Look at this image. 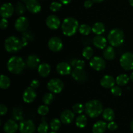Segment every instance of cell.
<instances>
[{
    "label": "cell",
    "instance_id": "6da1fadb",
    "mask_svg": "<svg viewBox=\"0 0 133 133\" xmlns=\"http://www.w3.org/2000/svg\"><path fill=\"white\" fill-rule=\"evenodd\" d=\"M87 116L91 118H97L103 112V105L99 100L94 99L88 101L84 106Z\"/></svg>",
    "mask_w": 133,
    "mask_h": 133
},
{
    "label": "cell",
    "instance_id": "7a4b0ae2",
    "mask_svg": "<svg viewBox=\"0 0 133 133\" xmlns=\"http://www.w3.org/2000/svg\"><path fill=\"white\" fill-rule=\"evenodd\" d=\"M25 63L23 58L17 56H13L9 58L7 62V69L10 73L14 74H22L25 70Z\"/></svg>",
    "mask_w": 133,
    "mask_h": 133
},
{
    "label": "cell",
    "instance_id": "3957f363",
    "mask_svg": "<svg viewBox=\"0 0 133 133\" xmlns=\"http://www.w3.org/2000/svg\"><path fill=\"white\" fill-rule=\"evenodd\" d=\"M62 32L67 36H71L75 35L79 28V22L74 18H66L62 23Z\"/></svg>",
    "mask_w": 133,
    "mask_h": 133
},
{
    "label": "cell",
    "instance_id": "277c9868",
    "mask_svg": "<svg viewBox=\"0 0 133 133\" xmlns=\"http://www.w3.org/2000/svg\"><path fill=\"white\" fill-rule=\"evenodd\" d=\"M4 47L7 52L14 53L21 50L23 46L22 40L15 36H10L5 40Z\"/></svg>",
    "mask_w": 133,
    "mask_h": 133
},
{
    "label": "cell",
    "instance_id": "5b68a950",
    "mask_svg": "<svg viewBox=\"0 0 133 133\" xmlns=\"http://www.w3.org/2000/svg\"><path fill=\"white\" fill-rule=\"evenodd\" d=\"M107 40L112 46H119L123 42V40H124L123 31L120 29H113L108 35Z\"/></svg>",
    "mask_w": 133,
    "mask_h": 133
},
{
    "label": "cell",
    "instance_id": "8992f818",
    "mask_svg": "<svg viewBox=\"0 0 133 133\" xmlns=\"http://www.w3.org/2000/svg\"><path fill=\"white\" fill-rule=\"evenodd\" d=\"M119 63L122 68L125 70H131L133 69V53L126 52L120 57Z\"/></svg>",
    "mask_w": 133,
    "mask_h": 133
},
{
    "label": "cell",
    "instance_id": "52a82bcc",
    "mask_svg": "<svg viewBox=\"0 0 133 133\" xmlns=\"http://www.w3.org/2000/svg\"><path fill=\"white\" fill-rule=\"evenodd\" d=\"M64 87V84L62 81L58 78L51 79L48 82V86H47L48 90L53 94L61 93L63 90Z\"/></svg>",
    "mask_w": 133,
    "mask_h": 133
},
{
    "label": "cell",
    "instance_id": "ba28073f",
    "mask_svg": "<svg viewBox=\"0 0 133 133\" xmlns=\"http://www.w3.org/2000/svg\"><path fill=\"white\" fill-rule=\"evenodd\" d=\"M19 131L20 133H35L36 127L32 121L27 119L22 121L19 123Z\"/></svg>",
    "mask_w": 133,
    "mask_h": 133
},
{
    "label": "cell",
    "instance_id": "9c48e42d",
    "mask_svg": "<svg viewBox=\"0 0 133 133\" xmlns=\"http://www.w3.org/2000/svg\"><path fill=\"white\" fill-rule=\"evenodd\" d=\"M48 48L53 52H59L63 48V44L60 38L53 36L48 41Z\"/></svg>",
    "mask_w": 133,
    "mask_h": 133
},
{
    "label": "cell",
    "instance_id": "30bf717a",
    "mask_svg": "<svg viewBox=\"0 0 133 133\" xmlns=\"http://www.w3.org/2000/svg\"><path fill=\"white\" fill-rule=\"evenodd\" d=\"M90 66L96 71H100L104 70L106 66V62L100 57H94L90 61Z\"/></svg>",
    "mask_w": 133,
    "mask_h": 133
},
{
    "label": "cell",
    "instance_id": "8fae6325",
    "mask_svg": "<svg viewBox=\"0 0 133 133\" xmlns=\"http://www.w3.org/2000/svg\"><path fill=\"white\" fill-rule=\"evenodd\" d=\"M45 23L49 29L51 30L57 29L61 25V20L57 16L51 14L47 17Z\"/></svg>",
    "mask_w": 133,
    "mask_h": 133
},
{
    "label": "cell",
    "instance_id": "7c38bea8",
    "mask_svg": "<svg viewBox=\"0 0 133 133\" xmlns=\"http://www.w3.org/2000/svg\"><path fill=\"white\" fill-rule=\"evenodd\" d=\"M29 21L25 17L20 16L16 20L14 23V27L18 32H25L29 27Z\"/></svg>",
    "mask_w": 133,
    "mask_h": 133
},
{
    "label": "cell",
    "instance_id": "4fadbf2b",
    "mask_svg": "<svg viewBox=\"0 0 133 133\" xmlns=\"http://www.w3.org/2000/svg\"><path fill=\"white\" fill-rule=\"evenodd\" d=\"M15 11L14 7L10 3H6L1 5L0 9V14L3 18H8L11 16Z\"/></svg>",
    "mask_w": 133,
    "mask_h": 133
},
{
    "label": "cell",
    "instance_id": "5bb4252c",
    "mask_svg": "<svg viewBox=\"0 0 133 133\" xmlns=\"http://www.w3.org/2000/svg\"><path fill=\"white\" fill-rule=\"evenodd\" d=\"M36 96H37V95H36L35 89L31 87H28L25 90L24 92H23V100L25 103H31L35 101Z\"/></svg>",
    "mask_w": 133,
    "mask_h": 133
},
{
    "label": "cell",
    "instance_id": "9a60e30c",
    "mask_svg": "<svg viewBox=\"0 0 133 133\" xmlns=\"http://www.w3.org/2000/svg\"><path fill=\"white\" fill-rule=\"evenodd\" d=\"M73 78L79 83H84L87 81V74L84 69L74 68L71 71Z\"/></svg>",
    "mask_w": 133,
    "mask_h": 133
},
{
    "label": "cell",
    "instance_id": "2e32d148",
    "mask_svg": "<svg viewBox=\"0 0 133 133\" xmlns=\"http://www.w3.org/2000/svg\"><path fill=\"white\" fill-rule=\"evenodd\" d=\"M25 6L28 11L32 14L38 13L41 10V5L38 0H26Z\"/></svg>",
    "mask_w": 133,
    "mask_h": 133
},
{
    "label": "cell",
    "instance_id": "e0dca14e",
    "mask_svg": "<svg viewBox=\"0 0 133 133\" xmlns=\"http://www.w3.org/2000/svg\"><path fill=\"white\" fill-rule=\"evenodd\" d=\"M57 73L61 75H66L71 74V64L66 62H62L58 63L56 67Z\"/></svg>",
    "mask_w": 133,
    "mask_h": 133
},
{
    "label": "cell",
    "instance_id": "ac0fdd59",
    "mask_svg": "<svg viewBox=\"0 0 133 133\" xmlns=\"http://www.w3.org/2000/svg\"><path fill=\"white\" fill-rule=\"evenodd\" d=\"M74 117V112L70 110H65L61 113V121L64 124H70L73 122Z\"/></svg>",
    "mask_w": 133,
    "mask_h": 133
},
{
    "label": "cell",
    "instance_id": "d6986e66",
    "mask_svg": "<svg viewBox=\"0 0 133 133\" xmlns=\"http://www.w3.org/2000/svg\"><path fill=\"white\" fill-rule=\"evenodd\" d=\"M40 64V58L36 55H31L29 56L26 61V64L27 67L32 70H35L38 68Z\"/></svg>",
    "mask_w": 133,
    "mask_h": 133
},
{
    "label": "cell",
    "instance_id": "ffe728a7",
    "mask_svg": "<svg viewBox=\"0 0 133 133\" xmlns=\"http://www.w3.org/2000/svg\"><path fill=\"white\" fill-rule=\"evenodd\" d=\"M19 129V126L16 122L12 119H9L4 124L3 130L6 133H15Z\"/></svg>",
    "mask_w": 133,
    "mask_h": 133
},
{
    "label": "cell",
    "instance_id": "44dd1931",
    "mask_svg": "<svg viewBox=\"0 0 133 133\" xmlns=\"http://www.w3.org/2000/svg\"><path fill=\"white\" fill-rule=\"evenodd\" d=\"M100 84L105 88H112L115 84V81L114 77L111 75H104L100 80Z\"/></svg>",
    "mask_w": 133,
    "mask_h": 133
},
{
    "label": "cell",
    "instance_id": "7402d4cb",
    "mask_svg": "<svg viewBox=\"0 0 133 133\" xmlns=\"http://www.w3.org/2000/svg\"><path fill=\"white\" fill-rule=\"evenodd\" d=\"M106 38L101 35H96L93 39V44L95 47L98 49H103L106 47L107 45Z\"/></svg>",
    "mask_w": 133,
    "mask_h": 133
},
{
    "label": "cell",
    "instance_id": "603a6c76",
    "mask_svg": "<svg viewBox=\"0 0 133 133\" xmlns=\"http://www.w3.org/2000/svg\"><path fill=\"white\" fill-rule=\"evenodd\" d=\"M107 129V124L103 121H98L96 122L92 127L93 133H104Z\"/></svg>",
    "mask_w": 133,
    "mask_h": 133
},
{
    "label": "cell",
    "instance_id": "cb8c5ba5",
    "mask_svg": "<svg viewBox=\"0 0 133 133\" xmlns=\"http://www.w3.org/2000/svg\"><path fill=\"white\" fill-rule=\"evenodd\" d=\"M38 72L42 77H46L51 72V66L48 63H42L39 65L38 68Z\"/></svg>",
    "mask_w": 133,
    "mask_h": 133
},
{
    "label": "cell",
    "instance_id": "d4e9b609",
    "mask_svg": "<svg viewBox=\"0 0 133 133\" xmlns=\"http://www.w3.org/2000/svg\"><path fill=\"white\" fill-rule=\"evenodd\" d=\"M103 57L105 59L108 60V61H112L114 60L116 57V53L115 50L113 48V46L110 45V46H108L105 50L103 51Z\"/></svg>",
    "mask_w": 133,
    "mask_h": 133
},
{
    "label": "cell",
    "instance_id": "484cf974",
    "mask_svg": "<svg viewBox=\"0 0 133 133\" xmlns=\"http://www.w3.org/2000/svg\"><path fill=\"white\" fill-rule=\"evenodd\" d=\"M103 118L105 121L107 122H112L114 119L115 114H114V110L110 108H107L103 111Z\"/></svg>",
    "mask_w": 133,
    "mask_h": 133
},
{
    "label": "cell",
    "instance_id": "4316f807",
    "mask_svg": "<svg viewBox=\"0 0 133 133\" xmlns=\"http://www.w3.org/2000/svg\"><path fill=\"white\" fill-rule=\"evenodd\" d=\"M105 25L101 22H97L92 27V32L96 35H101L105 32Z\"/></svg>",
    "mask_w": 133,
    "mask_h": 133
},
{
    "label": "cell",
    "instance_id": "83f0119b",
    "mask_svg": "<svg viewBox=\"0 0 133 133\" xmlns=\"http://www.w3.org/2000/svg\"><path fill=\"white\" fill-rule=\"evenodd\" d=\"M87 123H88V119L87 116L84 114H81L77 118H76L75 120V124L77 127L79 128H84L87 126Z\"/></svg>",
    "mask_w": 133,
    "mask_h": 133
},
{
    "label": "cell",
    "instance_id": "f1b7e54d",
    "mask_svg": "<svg viewBox=\"0 0 133 133\" xmlns=\"http://www.w3.org/2000/svg\"><path fill=\"white\" fill-rule=\"evenodd\" d=\"M129 77L126 74H122L119 75V76L117 77L116 79V82L117 84L119 85V87H123V86L126 85L127 83L129 81Z\"/></svg>",
    "mask_w": 133,
    "mask_h": 133
},
{
    "label": "cell",
    "instance_id": "f546056e",
    "mask_svg": "<svg viewBox=\"0 0 133 133\" xmlns=\"http://www.w3.org/2000/svg\"><path fill=\"white\" fill-rule=\"evenodd\" d=\"M10 86V79L5 75H1L0 78V88L3 90H6Z\"/></svg>",
    "mask_w": 133,
    "mask_h": 133
},
{
    "label": "cell",
    "instance_id": "4dcf8cb0",
    "mask_svg": "<svg viewBox=\"0 0 133 133\" xmlns=\"http://www.w3.org/2000/svg\"><path fill=\"white\" fill-rule=\"evenodd\" d=\"M33 40L34 36L31 32H27V31L23 32L22 38V41L23 47L25 46V45L28 44V42H29L30 41H32Z\"/></svg>",
    "mask_w": 133,
    "mask_h": 133
},
{
    "label": "cell",
    "instance_id": "1f68e13d",
    "mask_svg": "<svg viewBox=\"0 0 133 133\" xmlns=\"http://www.w3.org/2000/svg\"><path fill=\"white\" fill-rule=\"evenodd\" d=\"M12 117L14 119L17 121H20L23 119V112L22 109L19 107H14L12 111Z\"/></svg>",
    "mask_w": 133,
    "mask_h": 133
},
{
    "label": "cell",
    "instance_id": "d6a6232c",
    "mask_svg": "<svg viewBox=\"0 0 133 133\" xmlns=\"http://www.w3.org/2000/svg\"><path fill=\"white\" fill-rule=\"evenodd\" d=\"M48 125L45 122V118H43L42 119V122L40 123L37 129V131L38 133H48Z\"/></svg>",
    "mask_w": 133,
    "mask_h": 133
},
{
    "label": "cell",
    "instance_id": "836d02e7",
    "mask_svg": "<svg viewBox=\"0 0 133 133\" xmlns=\"http://www.w3.org/2000/svg\"><path fill=\"white\" fill-rule=\"evenodd\" d=\"M79 31L81 35L87 36L92 31V28L90 25L87 24H82L80 27H79Z\"/></svg>",
    "mask_w": 133,
    "mask_h": 133
},
{
    "label": "cell",
    "instance_id": "e575fe53",
    "mask_svg": "<svg viewBox=\"0 0 133 133\" xmlns=\"http://www.w3.org/2000/svg\"><path fill=\"white\" fill-rule=\"evenodd\" d=\"M26 6H25L22 2L19 1V2L17 3L15 5V7H14V10H15L16 13L17 15H22L23 14H24L26 10Z\"/></svg>",
    "mask_w": 133,
    "mask_h": 133
},
{
    "label": "cell",
    "instance_id": "d590c367",
    "mask_svg": "<svg viewBox=\"0 0 133 133\" xmlns=\"http://www.w3.org/2000/svg\"><path fill=\"white\" fill-rule=\"evenodd\" d=\"M71 66L74 67V68H78V69H84V66H85V62L83 61L80 59H73L71 61L70 63Z\"/></svg>",
    "mask_w": 133,
    "mask_h": 133
},
{
    "label": "cell",
    "instance_id": "8d00e7d4",
    "mask_svg": "<svg viewBox=\"0 0 133 133\" xmlns=\"http://www.w3.org/2000/svg\"><path fill=\"white\" fill-rule=\"evenodd\" d=\"M49 125H50V128L51 129L52 131H57L61 128V121L57 118H54L50 122Z\"/></svg>",
    "mask_w": 133,
    "mask_h": 133
},
{
    "label": "cell",
    "instance_id": "74e56055",
    "mask_svg": "<svg viewBox=\"0 0 133 133\" xmlns=\"http://www.w3.org/2000/svg\"><path fill=\"white\" fill-rule=\"evenodd\" d=\"M83 56L86 59H90L94 55V50L91 47L87 46L83 49Z\"/></svg>",
    "mask_w": 133,
    "mask_h": 133
},
{
    "label": "cell",
    "instance_id": "f35d334b",
    "mask_svg": "<svg viewBox=\"0 0 133 133\" xmlns=\"http://www.w3.org/2000/svg\"><path fill=\"white\" fill-rule=\"evenodd\" d=\"M54 99V96L52 93H46L42 97V101L45 105H48L51 104Z\"/></svg>",
    "mask_w": 133,
    "mask_h": 133
},
{
    "label": "cell",
    "instance_id": "ab89813d",
    "mask_svg": "<svg viewBox=\"0 0 133 133\" xmlns=\"http://www.w3.org/2000/svg\"><path fill=\"white\" fill-rule=\"evenodd\" d=\"M49 8H50V10L52 12H54L59 11L61 8H62V3L54 1V2L51 3Z\"/></svg>",
    "mask_w": 133,
    "mask_h": 133
},
{
    "label": "cell",
    "instance_id": "60d3db41",
    "mask_svg": "<svg viewBox=\"0 0 133 133\" xmlns=\"http://www.w3.org/2000/svg\"><path fill=\"white\" fill-rule=\"evenodd\" d=\"M37 112L40 115L45 116L49 112V108L46 105L44 104V105H40V106L38 107L37 109Z\"/></svg>",
    "mask_w": 133,
    "mask_h": 133
},
{
    "label": "cell",
    "instance_id": "b9f144b4",
    "mask_svg": "<svg viewBox=\"0 0 133 133\" xmlns=\"http://www.w3.org/2000/svg\"><path fill=\"white\" fill-rule=\"evenodd\" d=\"M73 112L76 114H81L84 110V107L82 104L81 103H76L72 107Z\"/></svg>",
    "mask_w": 133,
    "mask_h": 133
},
{
    "label": "cell",
    "instance_id": "7bdbcfd3",
    "mask_svg": "<svg viewBox=\"0 0 133 133\" xmlns=\"http://www.w3.org/2000/svg\"><path fill=\"white\" fill-rule=\"evenodd\" d=\"M111 92L114 96H120L122 94V90L120 87L114 86L112 88H111Z\"/></svg>",
    "mask_w": 133,
    "mask_h": 133
},
{
    "label": "cell",
    "instance_id": "ee69618b",
    "mask_svg": "<svg viewBox=\"0 0 133 133\" xmlns=\"http://www.w3.org/2000/svg\"><path fill=\"white\" fill-rule=\"evenodd\" d=\"M118 125L116 122H110L109 124L107 125V129L110 131H114L118 129Z\"/></svg>",
    "mask_w": 133,
    "mask_h": 133
},
{
    "label": "cell",
    "instance_id": "f6af8a7d",
    "mask_svg": "<svg viewBox=\"0 0 133 133\" xmlns=\"http://www.w3.org/2000/svg\"><path fill=\"white\" fill-rule=\"evenodd\" d=\"M9 25V22L6 19V18H3L1 20V23H0V27L1 29H5L6 27Z\"/></svg>",
    "mask_w": 133,
    "mask_h": 133
},
{
    "label": "cell",
    "instance_id": "bcb514c9",
    "mask_svg": "<svg viewBox=\"0 0 133 133\" xmlns=\"http://www.w3.org/2000/svg\"><path fill=\"white\" fill-rule=\"evenodd\" d=\"M8 109L6 106H5L4 104H1L0 105V115L4 116L7 113Z\"/></svg>",
    "mask_w": 133,
    "mask_h": 133
},
{
    "label": "cell",
    "instance_id": "7dc6e473",
    "mask_svg": "<svg viewBox=\"0 0 133 133\" xmlns=\"http://www.w3.org/2000/svg\"><path fill=\"white\" fill-rule=\"evenodd\" d=\"M39 86H40V81L38 80H36V79H34L31 81V87H32L34 89H36V88H38Z\"/></svg>",
    "mask_w": 133,
    "mask_h": 133
},
{
    "label": "cell",
    "instance_id": "c3c4849f",
    "mask_svg": "<svg viewBox=\"0 0 133 133\" xmlns=\"http://www.w3.org/2000/svg\"><path fill=\"white\" fill-rule=\"evenodd\" d=\"M94 1L92 0H86L84 3V6L87 9H89L93 5Z\"/></svg>",
    "mask_w": 133,
    "mask_h": 133
},
{
    "label": "cell",
    "instance_id": "681fc988",
    "mask_svg": "<svg viewBox=\"0 0 133 133\" xmlns=\"http://www.w3.org/2000/svg\"><path fill=\"white\" fill-rule=\"evenodd\" d=\"M61 1V3H62L64 5H68V4L70 3L71 1V0H59Z\"/></svg>",
    "mask_w": 133,
    "mask_h": 133
},
{
    "label": "cell",
    "instance_id": "f907efd6",
    "mask_svg": "<svg viewBox=\"0 0 133 133\" xmlns=\"http://www.w3.org/2000/svg\"><path fill=\"white\" fill-rule=\"evenodd\" d=\"M94 3H99L103 2L104 1V0H92Z\"/></svg>",
    "mask_w": 133,
    "mask_h": 133
},
{
    "label": "cell",
    "instance_id": "816d5d0a",
    "mask_svg": "<svg viewBox=\"0 0 133 133\" xmlns=\"http://www.w3.org/2000/svg\"><path fill=\"white\" fill-rule=\"evenodd\" d=\"M130 127H131V131H132V132H133V119L132 120V122H131V124H130Z\"/></svg>",
    "mask_w": 133,
    "mask_h": 133
},
{
    "label": "cell",
    "instance_id": "f5cc1de1",
    "mask_svg": "<svg viewBox=\"0 0 133 133\" xmlns=\"http://www.w3.org/2000/svg\"><path fill=\"white\" fill-rule=\"evenodd\" d=\"M130 79L133 82V72L131 74V75H130Z\"/></svg>",
    "mask_w": 133,
    "mask_h": 133
},
{
    "label": "cell",
    "instance_id": "db71d44e",
    "mask_svg": "<svg viewBox=\"0 0 133 133\" xmlns=\"http://www.w3.org/2000/svg\"><path fill=\"white\" fill-rule=\"evenodd\" d=\"M129 3L131 6H133V0H129Z\"/></svg>",
    "mask_w": 133,
    "mask_h": 133
},
{
    "label": "cell",
    "instance_id": "11a10c76",
    "mask_svg": "<svg viewBox=\"0 0 133 133\" xmlns=\"http://www.w3.org/2000/svg\"><path fill=\"white\" fill-rule=\"evenodd\" d=\"M49 133H57V132H55V131H54V132H49Z\"/></svg>",
    "mask_w": 133,
    "mask_h": 133
}]
</instances>
